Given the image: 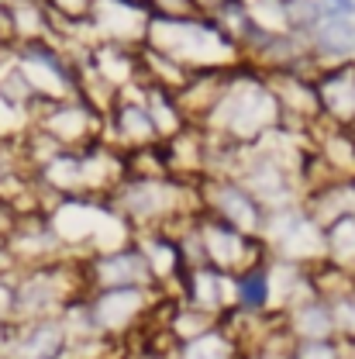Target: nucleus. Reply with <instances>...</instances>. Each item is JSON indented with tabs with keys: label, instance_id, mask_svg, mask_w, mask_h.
Masks as SVG:
<instances>
[{
	"label": "nucleus",
	"instance_id": "nucleus-6",
	"mask_svg": "<svg viewBox=\"0 0 355 359\" xmlns=\"http://www.w3.org/2000/svg\"><path fill=\"white\" fill-rule=\"evenodd\" d=\"M314 59L321 62V69L338 66V62H352L355 59V18H324L311 32Z\"/></svg>",
	"mask_w": 355,
	"mask_h": 359
},
{
	"label": "nucleus",
	"instance_id": "nucleus-15",
	"mask_svg": "<svg viewBox=\"0 0 355 359\" xmlns=\"http://www.w3.org/2000/svg\"><path fill=\"white\" fill-rule=\"evenodd\" d=\"M145 7H148V14L169 18V21H190V18H197L193 7H190V0H145Z\"/></svg>",
	"mask_w": 355,
	"mask_h": 359
},
{
	"label": "nucleus",
	"instance_id": "nucleus-7",
	"mask_svg": "<svg viewBox=\"0 0 355 359\" xmlns=\"http://www.w3.org/2000/svg\"><path fill=\"white\" fill-rule=\"evenodd\" d=\"M207 21H211V25H214L235 48H238V55L263 35V25L252 18L249 0H224L221 11H218L214 18H207Z\"/></svg>",
	"mask_w": 355,
	"mask_h": 359
},
{
	"label": "nucleus",
	"instance_id": "nucleus-13",
	"mask_svg": "<svg viewBox=\"0 0 355 359\" xmlns=\"http://www.w3.org/2000/svg\"><path fill=\"white\" fill-rule=\"evenodd\" d=\"M235 294H238V304L245 311H259L269 301V269L266 266L242 269L238 280H235Z\"/></svg>",
	"mask_w": 355,
	"mask_h": 359
},
{
	"label": "nucleus",
	"instance_id": "nucleus-3",
	"mask_svg": "<svg viewBox=\"0 0 355 359\" xmlns=\"http://www.w3.org/2000/svg\"><path fill=\"white\" fill-rule=\"evenodd\" d=\"M204 204H207V215H214V218H221L228 222L231 228H238V231H245V235H259L263 228L269 224V215L266 208L238 183V180H207L204 183Z\"/></svg>",
	"mask_w": 355,
	"mask_h": 359
},
{
	"label": "nucleus",
	"instance_id": "nucleus-1",
	"mask_svg": "<svg viewBox=\"0 0 355 359\" xmlns=\"http://www.w3.org/2000/svg\"><path fill=\"white\" fill-rule=\"evenodd\" d=\"M118 211L134 222H169L183 215V187L169 177L128 180L118 187Z\"/></svg>",
	"mask_w": 355,
	"mask_h": 359
},
{
	"label": "nucleus",
	"instance_id": "nucleus-4",
	"mask_svg": "<svg viewBox=\"0 0 355 359\" xmlns=\"http://www.w3.org/2000/svg\"><path fill=\"white\" fill-rule=\"evenodd\" d=\"M148 7L134 0H97L90 11V28L100 35V42L141 45L148 28Z\"/></svg>",
	"mask_w": 355,
	"mask_h": 359
},
{
	"label": "nucleus",
	"instance_id": "nucleus-12",
	"mask_svg": "<svg viewBox=\"0 0 355 359\" xmlns=\"http://www.w3.org/2000/svg\"><path fill=\"white\" fill-rule=\"evenodd\" d=\"M324 21L321 0H283V25L290 35L311 39V32Z\"/></svg>",
	"mask_w": 355,
	"mask_h": 359
},
{
	"label": "nucleus",
	"instance_id": "nucleus-16",
	"mask_svg": "<svg viewBox=\"0 0 355 359\" xmlns=\"http://www.w3.org/2000/svg\"><path fill=\"white\" fill-rule=\"evenodd\" d=\"M52 14L59 18H69V21H90V11L97 0H45Z\"/></svg>",
	"mask_w": 355,
	"mask_h": 359
},
{
	"label": "nucleus",
	"instance_id": "nucleus-9",
	"mask_svg": "<svg viewBox=\"0 0 355 359\" xmlns=\"http://www.w3.org/2000/svg\"><path fill=\"white\" fill-rule=\"evenodd\" d=\"M186 297L200 311H218L224 304V273L214 266L186 269Z\"/></svg>",
	"mask_w": 355,
	"mask_h": 359
},
{
	"label": "nucleus",
	"instance_id": "nucleus-18",
	"mask_svg": "<svg viewBox=\"0 0 355 359\" xmlns=\"http://www.w3.org/2000/svg\"><path fill=\"white\" fill-rule=\"evenodd\" d=\"M224 0H190V7H193V14L197 18H214L218 11H221Z\"/></svg>",
	"mask_w": 355,
	"mask_h": 359
},
{
	"label": "nucleus",
	"instance_id": "nucleus-2",
	"mask_svg": "<svg viewBox=\"0 0 355 359\" xmlns=\"http://www.w3.org/2000/svg\"><path fill=\"white\" fill-rule=\"evenodd\" d=\"M200 242H204V256L207 266L221 269V273H242V269L259 266V242L238 228H231L228 222L207 215L197 222Z\"/></svg>",
	"mask_w": 355,
	"mask_h": 359
},
{
	"label": "nucleus",
	"instance_id": "nucleus-14",
	"mask_svg": "<svg viewBox=\"0 0 355 359\" xmlns=\"http://www.w3.org/2000/svg\"><path fill=\"white\" fill-rule=\"evenodd\" d=\"M297 328L304 332V335H314V339H321V335H328L331 332V325H335V314L328 311V304L324 301H311V304H304L300 311H297Z\"/></svg>",
	"mask_w": 355,
	"mask_h": 359
},
{
	"label": "nucleus",
	"instance_id": "nucleus-17",
	"mask_svg": "<svg viewBox=\"0 0 355 359\" xmlns=\"http://www.w3.org/2000/svg\"><path fill=\"white\" fill-rule=\"evenodd\" d=\"M324 18H355V0H321Z\"/></svg>",
	"mask_w": 355,
	"mask_h": 359
},
{
	"label": "nucleus",
	"instance_id": "nucleus-19",
	"mask_svg": "<svg viewBox=\"0 0 355 359\" xmlns=\"http://www.w3.org/2000/svg\"><path fill=\"white\" fill-rule=\"evenodd\" d=\"M349 128H352V135H355V121H352V125H349Z\"/></svg>",
	"mask_w": 355,
	"mask_h": 359
},
{
	"label": "nucleus",
	"instance_id": "nucleus-10",
	"mask_svg": "<svg viewBox=\"0 0 355 359\" xmlns=\"http://www.w3.org/2000/svg\"><path fill=\"white\" fill-rule=\"evenodd\" d=\"M324 252L338 266H355V211L324 224Z\"/></svg>",
	"mask_w": 355,
	"mask_h": 359
},
{
	"label": "nucleus",
	"instance_id": "nucleus-8",
	"mask_svg": "<svg viewBox=\"0 0 355 359\" xmlns=\"http://www.w3.org/2000/svg\"><path fill=\"white\" fill-rule=\"evenodd\" d=\"M111 125H114V132L121 135V142L125 145H152L159 135H155V125H152V118H148V111H145V104L141 100H128V97H118V104L111 107Z\"/></svg>",
	"mask_w": 355,
	"mask_h": 359
},
{
	"label": "nucleus",
	"instance_id": "nucleus-21",
	"mask_svg": "<svg viewBox=\"0 0 355 359\" xmlns=\"http://www.w3.org/2000/svg\"><path fill=\"white\" fill-rule=\"evenodd\" d=\"M0 48H4V45H0Z\"/></svg>",
	"mask_w": 355,
	"mask_h": 359
},
{
	"label": "nucleus",
	"instance_id": "nucleus-11",
	"mask_svg": "<svg viewBox=\"0 0 355 359\" xmlns=\"http://www.w3.org/2000/svg\"><path fill=\"white\" fill-rule=\"evenodd\" d=\"M138 304H141V290L138 287H111L107 294H100L97 314H100L104 325H121V321H132Z\"/></svg>",
	"mask_w": 355,
	"mask_h": 359
},
{
	"label": "nucleus",
	"instance_id": "nucleus-5",
	"mask_svg": "<svg viewBox=\"0 0 355 359\" xmlns=\"http://www.w3.org/2000/svg\"><path fill=\"white\" fill-rule=\"evenodd\" d=\"M314 90L321 100V118L331 121L335 128H349L355 121V59L321 69Z\"/></svg>",
	"mask_w": 355,
	"mask_h": 359
},
{
	"label": "nucleus",
	"instance_id": "nucleus-20",
	"mask_svg": "<svg viewBox=\"0 0 355 359\" xmlns=\"http://www.w3.org/2000/svg\"><path fill=\"white\" fill-rule=\"evenodd\" d=\"M134 4H145V0H134Z\"/></svg>",
	"mask_w": 355,
	"mask_h": 359
}]
</instances>
